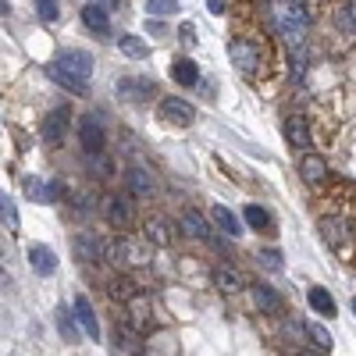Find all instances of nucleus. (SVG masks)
I'll return each mask as SVG.
<instances>
[{
	"label": "nucleus",
	"mask_w": 356,
	"mask_h": 356,
	"mask_svg": "<svg viewBox=\"0 0 356 356\" xmlns=\"http://www.w3.org/2000/svg\"><path fill=\"white\" fill-rule=\"evenodd\" d=\"M310 4H275V22L282 29V36L289 39L296 50H303L306 32H310Z\"/></svg>",
	"instance_id": "7ed1b4c3"
},
{
	"label": "nucleus",
	"mask_w": 356,
	"mask_h": 356,
	"mask_svg": "<svg viewBox=\"0 0 356 356\" xmlns=\"http://www.w3.org/2000/svg\"><path fill=\"white\" fill-rule=\"evenodd\" d=\"M310 306L324 317H335V300L328 296V289H310Z\"/></svg>",
	"instance_id": "c756f323"
},
{
	"label": "nucleus",
	"mask_w": 356,
	"mask_h": 356,
	"mask_svg": "<svg viewBox=\"0 0 356 356\" xmlns=\"http://www.w3.org/2000/svg\"><path fill=\"white\" fill-rule=\"evenodd\" d=\"M353 313H356V300H353Z\"/></svg>",
	"instance_id": "a19ab883"
},
{
	"label": "nucleus",
	"mask_w": 356,
	"mask_h": 356,
	"mask_svg": "<svg viewBox=\"0 0 356 356\" xmlns=\"http://www.w3.org/2000/svg\"><path fill=\"white\" fill-rule=\"evenodd\" d=\"M285 139L292 146H300V150H310V129H306V118H289L285 121Z\"/></svg>",
	"instance_id": "5701e85b"
},
{
	"label": "nucleus",
	"mask_w": 356,
	"mask_h": 356,
	"mask_svg": "<svg viewBox=\"0 0 356 356\" xmlns=\"http://www.w3.org/2000/svg\"><path fill=\"white\" fill-rule=\"evenodd\" d=\"M82 22H86V29H93L100 39L111 36V14H107L103 4H86L82 8Z\"/></svg>",
	"instance_id": "f8f14e48"
},
{
	"label": "nucleus",
	"mask_w": 356,
	"mask_h": 356,
	"mask_svg": "<svg viewBox=\"0 0 356 356\" xmlns=\"http://www.w3.org/2000/svg\"><path fill=\"white\" fill-rule=\"evenodd\" d=\"M306 339H310L313 346H317L321 353H328V349H331V335H328V331H324L321 324H313V321L306 324Z\"/></svg>",
	"instance_id": "72a5a7b5"
},
{
	"label": "nucleus",
	"mask_w": 356,
	"mask_h": 356,
	"mask_svg": "<svg viewBox=\"0 0 356 356\" xmlns=\"http://www.w3.org/2000/svg\"><path fill=\"white\" fill-rule=\"evenodd\" d=\"M214 285L224 292V296H235V292H242V275H239V271L235 267H218L214 271Z\"/></svg>",
	"instance_id": "412c9836"
},
{
	"label": "nucleus",
	"mask_w": 356,
	"mask_h": 356,
	"mask_svg": "<svg viewBox=\"0 0 356 356\" xmlns=\"http://www.w3.org/2000/svg\"><path fill=\"white\" fill-rule=\"evenodd\" d=\"M125 306H129V321H125V324H129V328H132L136 335H143L146 328H150V321H154V310H150V296H143V292H139V296H136V300H129Z\"/></svg>",
	"instance_id": "6e6552de"
},
{
	"label": "nucleus",
	"mask_w": 356,
	"mask_h": 356,
	"mask_svg": "<svg viewBox=\"0 0 356 356\" xmlns=\"http://www.w3.org/2000/svg\"><path fill=\"white\" fill-rule=\"evenodd\" d=\"M146 93H154V82H146V78H121L118 82V96H125V100H143Z\"/></svg>",
	"instance_id": "393cba45"
},
{
	"label": "nucleus",
	"mask_w": 356,
	"mask_h": 356,
	"mask_svg": "<svg viewBox=\"0 0 356 356\" xmlns=\"http://www.w3.org/2000/svg\"><path fill=\"white\" fill-rule=\"evenodd\" d=\"M335 25H339V32H346V36H356V4L335 8Z\"/></svg>",
	"instance_id": "bb28decb"
},
{
	"label": "nucleus",
	"mask_w": 356,
	"mask_h": 356,
	"mask_svg": "<svg viewBox=\"0 0 356 356\" xmlns=\"http://www.w3.org/2000/svg\"><path fill=\"white\" fill-rule=\"evenodd\" d=\"M300 175L306 178V185H321L328 178V167H324V160L317 154H306L303 164H300Z\"/></svg>",
	"instance_id": "b1692460"
},
{
	"label": "nucleus",
	"mask_w": 356,
	"mask_h": 356,
	"mask_svg": "<svg viewBox=\"0 0 356 356\" xmlns=\"http://www.w3.org/2000/svg\"><path fill=\"white\" fill-rule=\"evenodd\" d=\"M228 54H232V65L249 78V82H264L271 65H275V54H271V43L264 29L257 25H242L232 32V43H228Z\"/></svg>",
	"instance_id": "f03ea898"
},
{
	"label": "nucleus",
	"mask_w": 356,
	"mask_h": 356,
	"mask_svg": "<svg viewBox=\"0 0 356 356\" xmlns=\"http://www.w3.org/2000/svg\"><path fill=\"white\" fill-rule=\"evenodd\" d=\"M207 8H211L214 14H224V8H228V4H221V0H211V4H207Z\"/></svg>",
	"instance_id": "4c0bfd02"
},
{
	"label": "nucleus",
	"mask_w": 356,
	"mask_h": 356,
	"mask_svg": "<svg viewBox=\"0 0 356 356\" xmlns=\"http://www.w3.org/2000/svg\"><path fill=\"white\" fill-rule=\"evenodd\" d=\"M78 143H82V150H86L90 157H100V154H103V146H107V132H103L100 118L86 114V118L78 121Z\"/></svg>",
	"instance_id": "39448f33"
},
{
	"label": "nucleus",
	"mask_w": 356,
	"mask_h": 356,
	"mask_svg": "<svg viewBox=\"0 0 356 356\" xmlns=\"http://www.w3.org/2000/svg\"><path fill=\"white\" fill-rule=\"evenodd\" d=\"M160 118L167 121V125H193L196 121V107L189 100H182V96H164L160 100Z\"/></svg>",
	"instance_id": "0eeeda50"
},
{
	"label": "nucleus",
	"mask_w": 356,
	"mask_h": 356,
	"mask_svg": "<svg viewBox=\"0 0 356 356\" xmlns=\"http://www.w3.org/2000/svg\"><path fill=\"white\" fill-rule=\"evenodd\" d=\"M178 228H182V232L189 235V239H211V228H207L203 214H200V211H193V207L178 214Z\"/></svg>",
	"instance_id": "f3484780"
},
{
	"label": "nucleus",
	"mask_w": 356,
	"mask_h": 356,
	"mask_svg": "<svg viewBox=\"0 0 356 356\" xmlns=\"http://www.w3.org/2000/svg\"><path fill=\"white\" fill-rule=\"evenodd\" d=\"M72 313H75V324H78V331H82V335H90V339H100V324H96V310H93V303H90L86 296H78V300H75V306H72Z\"/></svg>",
	"instance_id": "9d476101"
},
{
	"label": "nucleus",
	"mask_w": 356,
	"mask_h": 356,
	"mask_svg": "<svg viewBox=\"0 0 356 356\" xmlns=\"http://www.w3.org/2000/svg\"><path fill=\"white\" fill-rule=\"evenodd\" d=\"M211 218L218 221V228H221L224 235H232V239H235V235H242V221H239L232 211H228V207L214 203V207H211Z\"/></svg>",
	"instance_id": "4be33fe9"
},
{
	"label": "nucleus",
	"mask_w": 356,
	"mask_h": 356,
	"mask_svg": "<svg viewBox=\"0 0 356 356\" xmlns=\"http://www.w3.org/2000/svg\"><path fill=\"white\" fill-rule=\"evenodd\" d=\"M25 193H29V200H39V203H57L65 196L61 182H47V178H25Z\"/></svg>",
	"instance_id": "9b49d317"
},
{
	"label": "nucleus",
	"mask_w": 356,
	"mask_h": 356,
	"mask_svg": "<svg viewBox=\"0 0 356 356\" xmlns=\"http://www.w3.org/2000/svg\"><path fill=\"white\" fill-rule=\"evenodd\" d=\"M103 260L114 264V267H125V235L103 239Z\"/></svg>",
	"instance_id": "a878e982"
},
{
	"label": "nucleus",
	"mask_w": 356,
	"mask_h": 356,
	"mask_svg": "<svg viewBox=\"0 0 356 356\" xmlns=\"http://www.w3.org/2000/svg\"><path fill=\"white\" fill-rule=\"evenodd\" d=\"M249 292H253V303H257V310L271 313V317H278V313L285 310V303H282V296H278L275 289H267V285H253Z\"/></svg>",
	"instance_id": "a211bd4d"
},
{
	"label": "nucleus",
	"mask_w": 356,
	"mask_h": 356,
	"mask_svg": "<svg viewBox=\"0 0 356 356\" xmlns=\"http://www.w3.org/2000/svg\"><path fill=\"white\" fill-rule=\"evenodd\" d=\"M54 68L61 75H68L72 82H78V86H90V75H93V57L86 50H65L57 61H54Z\"/></svg>",
	"instance_id": "20e7f679"
},
{
	"label": "nucleus",
	"mask_w": 356,
	"mask_h": 356,
	"mask_svg": "<svg viewBox=\"0 0 356 356\" xmlns=\"http://www.w3.org/2000/svg\"><path fill=\"white\" fill-rule=\"evenodd\" d=\"M29 264H32L36 275H54V271H57V253H54L50 246L36 242V246L29 249Z\"/></svg>",
	"instance_id": "dca6fc26"
},
{
	"label": "nucleus",
	"mask_w": 356,
	"mask_h": 356,
	"mask_svg": "<svg viewBox=\"0 0 356 356\" xmlns=\"http://www.w3.org/2000/svg\"><path fill=\"white\" fill-rule=\"evenodd\" d=\"M0 221H4L11 232H18V207H14V200L0 189Z\"/></svg>",
	"instance_id": "7c9ffc66"
},
{
	"label": "nucleus",
	"mask_w": 356,
	"mask_h": 356,
	"mask_svg": "<svg viewBox=\"0 0 356 356\" xmlns=\"http://www.w3.org/2000/svg\"><path fill=\"white\" fill-rule=\"evenodd\" d=\"M114 353L118 356H139V335L129 324H121V321L114 328Z\"/></svg>",
	"instance_id": "6ab92c4d"
},
{
	"label": "nucleus",
	"mask_w": 356,
	"mask_h": 356,
	"mask_svg": "<svg viewBox=\"0 0 356 356\" xmlns=\"http://www.w3.org/2000/svg\"><path fill=\"white\" fill-rule=\"evenodd\" d=\"M317 232L349 271H356V185H331L317 200Z\"/></svg>",
	"instance_id": "f257e3e1"
},
{
	"label": "nucleus",
	"mask_w": 356,
	"mask_h": 356,
	"mask_svg": "<svg viewBox=\"0 0 356 356\" xmlns=\"http://www.w3.org/2000/svg\"><path fill=\"white\" fill-rule=\"evenodd\" d=\"M171 78L178 82V86H196V82H200V68L193 65L189 57H175L171 61Z\"/></svg>",
	"instance_id": "aec40b11"
},
{
	"label": "nucleus",
	"mask_w": 356,
	"mask_h": 356,
	"mask_svg": "<svg viewBox=\"0 0 356 356\" xmlns=\"http://www.w3.org/2000/svg\"><path fill=\"white\" fill-rule=\"evenodd\" d=\"M125 185H129V193L136 196V200H150L154 196V175L146 171V167H129V171H125Z\"/></svg>",
	"instance_id": "1a4fd4ad"
},
{
	"label": "nucleus",
	"mask_w": 356,
	"mask_h": 356,
	"mask_svg": "<svg viewBox=\"0 0 356 356\" xmlns=\"http://www.w3.org/2000/svg\"><path fill=\"white\" fill-rule=\"evenodd\" d=\"M11 11V4H4V0H0V14H8Z\"/></svg>",
	"instance_id": "ea45409f"
},
{
	"label": "nucleus",
	"mask_w": 356,
	"mask_h": 356,
	"mask_svg": "<svg viewBox=\"0 0 356 356\" xmlns=\"http://www.w3.org/2000/svg\"><path fill=\"white\" fill-rule=\"evenodd\" d=\"M118 47H121L125 57H132V61H143L146 54H150V47H146L139 36H118Z\"/></svg>",
	"instance_id": "cd10ccee"
},
{
	"label": "nucleus",
	"mask_w": 356,
	"mask_h": 356,
	"mask_svg": "<svg viewBox=\"0 0 356 356\" xmlns=\"http://www.w3.org/2000/svg\"><path fill=\"white\" fill-rule=\"evenodd\" d=\"M75 257H78V264H96V260H103V239H96V235H90V232L75 235Z\"/></svg>",
	"instance_id": "ddd939ff"
},
{
	"label": "nucleus",
	"mask_w": 356,
	"mask_h": 356,
	"mask_svg": "<svg viewBox=\"0 0 356 356\" xmlns=\"http://www.w3.org/2000/svg\"><path fill=\"white\" fill-rule=\"evenodd\" d=\"M103 214H107V221L114 228H129L132 224V211H129V200H121V196H103Z\"/></svg>",
	"instance_id": "4468645a"
},
{
	"label": "nucleus",
	"mask_w": 356,
	"mask_h": 356,
	"mask_svg": "<svg viewBox=\"0 0 356 356\" xmlns=\"http://www.w3.org/2000/svg\"><path fill=\"white\" fill-rule=\"evenodd\" d=\"M136 296H139V285H136L132 278H118V282H111V300L129 303V300H136Z\"/></svg>",
	"instance_id": "c85d7f7f"
},
{
	"label": "nucleus",
	"mask_w": 356,
	"mask_h": 356,
	"mask_svg": "<svg viewBox=\"0 0 356 356\" xmlns=\"http://www.w3.org/2000/svg\"><path fill=\"white\" fill-rule=\"evenodd\" d=\"M260 264H267L271 271H278L282 267V253L278 249H260Z\"/></svg>",
	"instance_id": "e433bc0d"
},
{
	"label": "nucleus",
	"mask_w": 356,
	"mask_h": 356,
	"mask_svg": "<svg viewBox=\"0 0 356 356\" xmlns=\"http://www.w3.org/2000/svg\"><path fill=\"white\" fill-rule=\"evenodd\" d=\"M178 4L175 0H146V14H175Z\"/></svg>",
	"instance_id": "f704fd0d"
},
{
	"label": "nucleus",
	"mask_w": 356,
	"mask_h": 356,
	"mask_svg": "<svg viewBox=\"0 0 356 356\" xmlns=\"http://www.w3.org/2000/svg\"><path fill=\"white\" fill-rule=\"evenodd\" d=\"M57 328H61V335H65L68 342H78V324H75V313H72V310L61 306V313H57Z\"/></svg>",
	"instance_id": "2f4dec72"
},
{
	"label": "nucleus",
	"mask_w": 356,
	"mask_h": 356,
	"mask_svg": "<svg viewBox=\"0 0 356 356\" xmlns=\"http://www.w3.org/2000/svg\"><path fill=\"white\" fill-rule=\"evenodd\" d=\"M246 224H249V228H257V232H264V228L271 224V214L264 211V207L249 203V207H246Z\"/></svg>",
	"instance_id": "473e14b6"
},
{
	"label": "nucleus",
	"mask_w": 356,
	"mask_h": 356,
	"mask_svg": "<svg viewBox=\"0 0 356 356\" xmlns=\"http://www.w3.org/2000/svg\"><path fill=\"white\" fill-rule=\"evenodd\" d=\"M143 239L150 242V246H171V224H167L164 218H146L143 224Z\"/></svg>",
	"instance_id": "2eb2a0df"
},
{
	"label": "nucleus",
	"mask_w": 356,
	"mask_h": 356,
	"mask_svg": "<svg viewBox=\"0 0 356 356\" xmlns=\"http://www.w3.org/2000/svg\"><path fill=\"white\" fill-rule=\"evenodd\" d=\"M36 11H39V18H43V22H54V18L61 14L54 0H39V4H36Z\"/></svg>",
	"instance_id": "c9c22d12"
},
{
	"label": "nucleus",
	"mask_w": 356,
	"mask_h": 356,
	"mask_svg": "<svg viewBox=\"0 0 356 356\" xmlns=\"http://www.w3.org/2000/svg\"><path fill=\"white\" fill-rule=\"evenodd\" d=\"M4 289H11V275H4V271H0V292Z\"/></svg>",
	"instance_id": "58836bf2"
},
{
	"label": "nucleus",
	"mask_w": 356,
	"mask_h": 356,
	"mask_svg": "<svg viewBox=\"0 0 356 356\" xmlns=\"http://www.w3.org/2000/svg\"><path fill=\"white\" fill-rule=\"evenodd\" d=\"M68 121H72V111L68 107H57L43 118V125H39V136H43L47 146H61L68 136Z\"/></svg>",
	"instance_id": "423d86ee"
}]
</instances>
